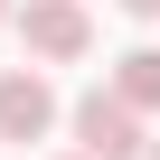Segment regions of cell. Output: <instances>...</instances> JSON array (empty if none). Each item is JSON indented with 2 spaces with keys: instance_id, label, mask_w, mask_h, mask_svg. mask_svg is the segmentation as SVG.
<instances>
[{
  "instance_id": "obj_1",
  "label": "cell",
  "mask_w": 160,
  "mask_h": 160,
  "mask_svg": "<svg viewBox=\"0 0 160 160\" xmlns=\"http://www.w3.org/2000/svg\"><path fill=\"white\" fill-rule=\"evenodd\" d=\"M10 19H19V38H28V57H38V66H75V57L94 47L85 0H19Z\"/></svg>"
},
{
  "instance_id": "obj_2",
  "label": "cell",
  "mask_w": 160,
  "mask_h": 160,
  "mask_svg": "<svg viewBox=\"0 0 160 160\" xmlns=\"http://www.w3.org/2000/svg\"><path fill=\"white\" fill-rule=\"evenodd\" d=\"M75 151H85V160H141V113L113 85H94L85 104H75Z\"/></svg>"
},
{
  "instance_id": "obj_3",
  "label": "cell",
  "mask_w": 160,
  "mask_h": 160,
  "mask_svg": "<svg viewBox=\"0 0 160 160\" xmlns=\"http://www.w3.org/2000/svg\"><path fill=\"white\" fill-rule=\"evenodd\" d=\"M47 122H57V85L38 66H10L0 75V141H47Z\"/></svg>"
},
{
  "instance_id": "obj_4",
  "label": "cell",
  "mask_w": 160,
  "mask_h": 160,
  "mask_svg": "<svg viewBox=\"0 0 160 160\" xmlns=\"http://www.w3.org/2000/svg\"><path fill=\"white\" fill-rule=\"evenodd\" d=\"M113 94H122L141 122L160 113V47H132V57H113Z\"/></svg>"
},
{
  "instance_id": "obj_5",
  "label": "cell",
  "mask_w": 160,
  "mask_h": 160,
  "mask_svg": "<svg viewBox=\"0 0 160 160\" xmlns=\"http://www.w3.org/2000/svg\"><path fill=\"white\" fill-rule=\"evenodd\" d=\"M113 10H122V19H160V0H113Z\"/></svg>"
},
{
  "instance_id": "obj_6",
  "label": "cell",
  "mask_w": 160,
  "mask_h": 160,
  "mask_svg": "<svg viewBox=\"0 0 160 160\" xmlns=\"http://www.w3.org/2000/svg\"><path fill=\"white\" fill-rule=\"evenodd\" d=\"M141 160H160V141H141Z\"/></svg>"
},
{
  "instance_id": "obj_7",
  "label": "cell",
  "mask_w": 160,
  "mask_h": 160,
  "mask_svg": "<svg viewBox=\"0 0 160 160\" xmlns=\"http://www.w3.org/2000/svg\"><path fill=\"white\" fill-rule=\"evenodd\" d=\"M10 10H19V0H0V19H10Z\"/></svg>"
},
{
  "instance_id": "obj_8",
  "label": "cell",
  "mask_w": 160,
  "mask_h": 160,
  "mask_svg": "<svg viewBox=\"0 0 160 160\" xmlns=\"http://www.w3.org/2000/svg\"><path fill=\"white\" fill-rule=\"evenodd\" d=\"M66 160H85V151H66Z\"/></svg>"
}]
</instances>
